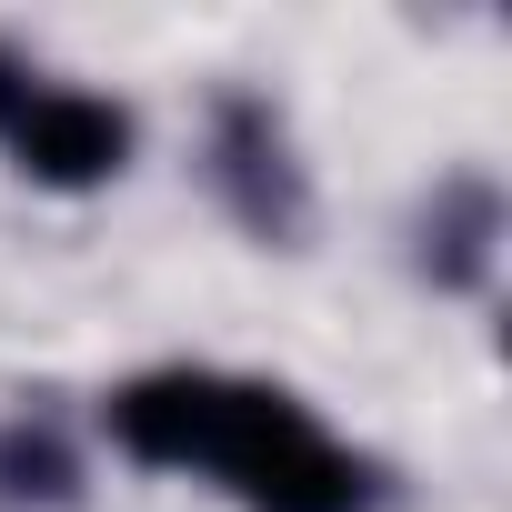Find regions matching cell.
Masks as SVG:
<instances>
[{"mask_svg":"<svg viewBox=\"0 0 512 512\" xmlns=\"http://www.w3.org/2000/svg\"><path fill=\"white\" fill-rule=\"evenodd\" d=\"M71 492H81V472L51 432H31V422L0 432V512H61Z\"/></svg>","mask_w":512,"mask_h":512,"instance_id":"5b68a950","label":"cell"},{"mask_svg":"<svg viewBox=\"0 0 512 512\" xmlns=\"http://www.w3.org/2000/svg\"><path fill=\"white\" fill-rule=\"evenodd\" d=\"M211 161H221V201L241 211V231H262V241H302L312 201H302V171H292V141L262 101H221V131H211Z\"/></svg>","mask_w":512,"mask_h":512,"instance_id":"3957f363","label":"cell"},{"mask_svg":"<svg viewBox=\"0 0 512 512\" xmlns=\"http://www.w3.org/2000/svg\"><path fill=\"white\" fill-rule=\"evenodd\" d=\"M131 141L141 131H131V111L111 91L41 81L31 61L0 51V151H11L21 181H41V191H101V181H121Z\"/></svg>","mask_w":512,"mask_h":512,"instance_id":"7a4b0ae2","label":"cell"},{"mask_svg":"<svg viewBox=\"0 0 512 512\" xmlns=\"http://www.w3.org/2000/svg\"><path fill=\"white\" fill-rule=\"evenodd\" d=\"M101 422L141 472H211L241 512H372V462L332 442L322 412L282 382L161 362L131 372L101 402Z\"/></svg>","mask_w":512,"mask_h":512,"instance_id":"6da1fadb","label":"cell"},{"mask_svg":"<svg viewBox=\"0 0 512 512\" xmlns=\"http://www.w3.org/2000/svg\"><path fill=\"white\" fill-rule=\"evenodd\" d=\"M492 231H502L492 181H452V191L432 201V221H422V262H432V282L472 292V282L492 272Z\"/></svg>","mask_w":512,"mask_h":512,"instance_id":"277c9868","label":"cell"}]
</instances>
